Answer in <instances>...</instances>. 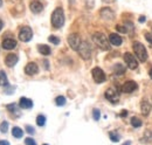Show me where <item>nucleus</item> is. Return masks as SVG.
Returning a JSON list of instances; mask_svg holds the SVG:
<instances>
[{"mask_svg": "<svg viewBox=\"0 0 152 145\" xmlns=\"http://www.w3.org/2000/svg\"><path fill=\"white\" fill-rule=\"evenodd\" d=\"M93 41L94 43H96L97 47H99L103 51H109L110 49V43L109 40L107 39V36L102 33H95L93 34Z\"/></svg>", "mask_w": 152, "mask_h": 145, "instance_id": "f257e3e1", "label": "nucleus"}, {"mask_svg": "<svg viewBox=\"0 0 152 145\" xmlns=\"http://www.w3.org/2000/svg\"><path fill=\"white\" fill-rule=\"evenodd\" d=\"M64 23V13L62 8H56L52 14V25L54 28H61Z\"/></svg>", "mask_w": 152, "mask_h": 145, "instance_id": "f03ea898", "label": "nucleus"}, {"mask_svg": "<svg viewBox=\"0 0 152 145\" xmlns=\"http://www.w3.org/2000/svg\"><path fill=\"white\" fill-rule=\"evenodd\" d=\"M133 52L137 55V57L139 59V61L145 62L148 60V52L146 48L140 43V42H134L133 43Z\"/></svg>", "mask_w": 152, "mask_h": 145, "instance_id": "7ed1b4c3", "label": "nucleus"}, {"mask_svg": "<svg viewBox=\"0 0 152 145\" xmlns=\"http://www.w3.org/2000/svg\"><path fill=\"white\" fill-rule=\"evenodd\" d=\"M77 52H78L80 56L82 59H84V60H89L91 57V48H90V46H89V43L87 41H82V43H81V46H80Z\"/></svg>", "mask_w": 152, "mask_h": 145, "instance_id": "20e7f679", "label": "nucleus"}, {"mask_svg": "<svg viewBox=\"0 0 152 145\" xmlns=\"http://www.w3.org/2000/svg\"><path fill=\"white\" fill-rule=\"evenodd\" d=\"M68 43L72 47V49L78 51V48H80V46L82 43V40H81V37H80L78 34L73 33V34H70V35L68 36Z\"/></svg>", "mask_w": 152, "mask_h": 145, "instance_id": "39448f33", "label": "nucleus"}, {"mask_svg": "<svg viewBox=\"0 0 152 145\" xmlns=\"http://www.w3.org/2000/svg\"><path fill=\"white\" fill-rule=\"evenodd\" d=\"M32 36H33V32H32V29L29 28V27H22L21 29H20L19 32V39L22 41V42H27V41H29L31 39H32Z\"/></svg>", "mask_w": 152, "mask_h": 145, "instance_id": "423d86ee", "label": "nucleus"}, {"mask_svg": "<svg viewBox=\"0 0 152 145\" xmlns=\"http://www.w3.org/2000/svg\"><path fill=\"white\" fill-rule=\"evenodd\" d=\"M124 62L128 66V68H130V69H137V67H138V62H137L136 57L130 53L124 54Z\"/></svg>", "mask_w": 152, "mask_h": 145, "instance_id": "0eeeda50", "label": "nucleus"}, {"mask_svg": "<svg viewBox=\"0 0 152 145\" xmlns=\"http://www.w3.org/2000/svg\"><path fill=\"white\" fill-rule=\"evenodd\" d=\"M91 74H93V78L96 83H103L105 81V74L101 68H98V67L94 68Z\"/></svg>", "mask_w": 152, "mask_h": 145, "instance_id": "6e6552de", "label": "nucleus"}, {"mask_svg": "<svg viewBox=\"0 0 152 145\" xmlns=\"http://www.w3.org/2000/svg\"><path fill=\"white\" fill-rule=\"evenodd\" d=\"M105 98L109 101V102H111V103H117L118 102V92L113 89V88H109L108 90L105 91Z\"/></svg>", "mask_w": 152, "mask_h": 145, "instance_id": "1a4fd4ad", "label": "nucleus"}, {"mask_svg": "<svg viewBox=\"0 0 152 145\" xmlns=\"http://www.w3.org/2000/svg\"><path fill=\"white\" fill-rule=\"evenodd\" d=\"M99 14H101V18L104 19V20H107V21H111V20H114L115 19V13L109 8V7L102 8L101 12H99Z\"/></svg>", "mask_w": 152, "mask_h": 145, "instance_id": "9d476101", "label": "nucleus"}, {"mask_svg": "<svg viewBox=\"0 0 152 145\" xmlns=\"http://www.w3.org/2000/svg\"><path fill=\"white\" fill-rule=\"evenodd\" d=\"M137 89V83L134 81H128L125 82L123 86H122V90L123 92H126V94H130Z\"/></svg>", "mask_w": 152, "mask_h": 145, "instance_id": "9b49d317", "label": "nucleus"}, {"mask_svg": "<svg viewBox=\"0 0 152 145\" xmlns=\"http://www.w3.org/2000/svg\"><path fill=\"white\" fill-rule=\"evenodd\" d=\"M39 72V67L37 63H34V62H31V63H28L26 67H25V72L27 74V75H29V76H33V75H35V74H38Z\"/></svg>", "mask_w": 152, "mask_h": 145, "instance_id": "f8f14e48", "label": "nucleus"}, {"mask_svg": "<svg viewBox=\"0 0 152 145\" xmlns=\"http://www.w3.org/2000/svg\"><path fill=\"white\" fill-rule=\"evenodd\" d=\"M18 60H19V59H18V55L8 54L6 56V59H5V63H6L7 67H14V66L17 64Z\"/></svg>", "mask_w": 152, "mask_h": 145, "instance_id": "ddd939ff", "label": "nucleus"}, {"mask_svg": "<svg viewBox=\"0 0 152 145\" xmlns=\"http://www.w3.org/2000/svg\"><path fill=\"white\" fill-rule=\"evenodd\" d=\"M15 47H17V41L14 39H5L2 41V48L4 49L11 51V49H13Z\"/></svg>", "mask_w": 152, "mask_h": 145, "instance_id": "4468645a", "label": "nucleus"}, {"mask_svg": "<svg viewBox=\"0 0 152 145\" xmlns=\"http://www.w3.org/2000/svg\"><path fill=\"white\" fill-rule=\"evenodd\" d=\"M29 7H31V11H32L33 13H40V12H42V10H43V5H42L39 0H33V1L31 2Z\"/></svg>", "mask_w": 152, "mask_h": 145, "instance_id": "2eb2a0df", "label": "nucleus"}, {"mask_svg": "<svg viewBox=\"0 0 152 145\" xmlns=\"http://www.w3.org/2000/svg\"><path fill=\"white\" fill-rule=\"evenodd\" d=\"M19 105L21 109H31L33 107V102H32V100H29L27 97H21L20 98Z\"/></svg>", "mask_w": 152, "mask_h": 145, "instance_id": "dca6fc26", "label": "nucleus"}, {"mask_svg": "<svg viewBox=\"0 0 152 145\" xmlns=\"http://www.w3.org/2000/svg\"><path fill=\"white\" fill-rule=\"evenodd\" d=\"M109 41H110V43L114 45V46H121L122 42H123L122 37L118 35V34H116V33L110 34V36H109Z\"/></svg>", "mask_w": 152, "mask_h": 145, "instance_id": "f3484780", "label": "nucleus"}, {"mask_svg": "<svg viewBox=\"0 0 152 145\" xmlns=\"http://www.w3.org/2000/svg\"><path fill=\"white\" fill-rule=\"evenodd\" d=\"M140 110H142V115L143 116H148L150 114V110H151V105L148 101H143L142 102V105H140Z\"/></svg>", "mask_w": 152, "mask_h": 145, "instance_id": "a211bd4d", "label": "nucleus"}, {"mask_svg": "<svg viewBox=\"0 0 152 145\" xmlns=\"http://www.w3.org/2000/svg\"><path fill=\"white\" fill-rule=\"evenodd\" d=\"M38 51L39 53H41L42 55H49L52 53V51H50V48L47 46V45H39L38 46Z\"/></svg>", "mask_w": 152, "mask_h": 145, "instance_id": "6ab92c4d", "label": "nucleus"}, {"mask_svg": "<svg viewBox=\"0 0 152 145\" xmlns=\"http://www.w3.org/2000/svg\"><path fill=\"white\" fill-rule=\"evenodd\" d=\"M114 72H115V74H117V75H123V74L125 72V68H124L121 63H117V64L114 66Z\"/></svg>", "mask_w": 152, "mask_h": 145, "instance_id": "aec40b11", "label": "nucleus"}, {"mask_svg": "<svg viewBox=\"0 0 152 145\" xmlns=\"http://www.w3.org/2000/svg\"><path fill=\"white\" fill-rule=\"evenodd\" d=\"M12 133H13V136H14L15 138H21V137H22V135H23V131H22L19 127H13Z\"/></svg>", "mask_w": 152, "mask_h": 145, "instance_id": "412c9836", "label": "nucleus"}, {"mask_svg": "<svg viewBox=\"0 0 152 145\" xmlns=\"http://www.w3.org/2000/svg\"><path fill=\"white\" fill-rule=\"evenodd\" d=\"M142 124H143V122H142L140 118H138V117H132V118H131V125H132L133 127H142Z\"/></svg>", "mask_w": 152, "mask_h": 145, "instance_id": "4be33fe9", "label": "nucleus"}, {"mask_svg": "<svg viewBox=\"0 0 152 145\" xmlns=\"http://www.w3.org/2000/svg\"><path fill=\"white\" fill-rule=\"evenodd\" d=\"M109 137H110L111 142H114V143H117V142H119V139H121L119 135H118L117 132H115V131H110V132H109Z\"/></svg>", "mask_w": 152, "mask_h": 145, "instance_id": "5701e85b", "label": "nucleus"}, {"mask_svg": "<svg viewBox=\"0 0 152 145\" xmlns=\"http://www.w3.org/2000/svg\"><path fill=\"white\" fill-rule=\"evenodd\" d=\"M7 84H8V80L6 74L0 70V86H7Z\"/></svg>", "mask_w": 152, "mask_h": 145, "instance_id": "b1692460", "label": "nucleus"}, {"mask_svg": "<svg viewBox=\"0 0 152 145\" xmlns=\"http://www.w3.org/2000/svg\"><path fill=\"white\" fill-rule=\"evenodd\" d=\"M66 97L64 96H57L56 100H55V103H56V105L58 107H62V105H64L66 104Z\"/></svg>", "mask_w": 152, "mask_h": 145, "instance_id": "393cba45", "label": "nucleus"}, {"mask_svg": "<svg viewBox=\"0 0 152 145\" xmlns=\"http://www.w3.org/2000/svg\"><path fill=\"white\" fill-rule=\"evenodd\" d=\"M37 124L39 127H43L46 124V117L43 115H39L38 118H37Z\"/></svg>", "mask_w": 152, "mask_h": 145, "instance_id": "a878e982", "label": "nucleus"}, {"mask_svg": "<svg viewBox=\"0 0 152 145\" xmlns=\"http://www.w3.org/2000/svg\"><path fill=\"white\" fill-rule=\"evenodd\" d=\"M48 41H49V42H52V43H54V45H58V43H60V39L56 37V36H54V35L49 36V37H48Z\"/></svg>", "mask_w": 152, "mask_h": 145, "instance_id": "bb28decb", "label": "nucleus"}, {"mask_svg": "<svg viewBox=\"0 0 152 145\" xmlns=\"http://www.w3.org/2000/svg\"><path fill=\"white\" fill-rule=\"evenodd\" d=\"M93 117H94L95 121H98V119H99V117H101V112H99L98 109H94V110H93Z\"/></svg>", "mask_w": 152, "mask_h": 145, "instance_id": "cd10ccee", "label": "nucleus"}, {"mask_svg": "<svg viewBox=\"0 0 152 145\" xmlns=\"http://www.w3.org/2000/svg\"><path fill=\"white\" fill-rule=\"evenodd\" d=\"M0 130H1V132L6 133L7 130H8V123H7V122H2L1 125H0Z\"/></svg>", "mask_w": 152, "mask_h": 145, "instance_id": "c85d7f7f", "label": "nucleus"}, {"mask_svg": "<svg viewBox=\"0 0 152 145\" xmlns=\"http://www.w3.org/2000/svg\"><path fill=\"white\" fill-rule=\"evenodd\" d=\"M25 144L26 145H37V143H35V141H34L33 138H26V139H25Z\"/></svg>", "mask_w": 152, "mask_h": 145, "instance_id": "c756f323", "label": "nucleus"}, {"mask_svg": "<svg viewBox=\"0 0 152 145\" xmlns=\"http://www.w3.org/2000/svg\"><path fill=\"white\" fill-rule=\"evenodd\" d=\"M86 5L88 8H93L95 6V1L94 0H86Z\"/></svg>", "mask_w": 152, "mask_h": 145, "instance_id": "7c9ffc66", "label": "nucleus"}, {"mask_svg": "<svg viewBox=\"0 0 152 145\" xmlns=\"http://www.w3.org/2000/svg\"><path fill=\"white\" fill-rule=\"evenodd\" d=\"M26 131H27L29 135H34V133H35V130H34V127H31V125H26Z\"/></svg>", "mask_w": 152, "mask_h": 145, "instance_id": "2f4dec72", "label": "nucleus"}, {"mask_svg": "<svg viewBox=\"0 0 152 145\" xmlns=\"http://www.w3.org/2000/svg\"><path fill=\"white\" fill-rule=\"evenodd\" d=\"M145 141H148V142L152 141V133L150 131H146L145 132Z\"/></svg>", "mask_w": 152, "mask_h": 145, "instance_id": "473e14b6", "label": "nucleus"}, {"mask_svg": "<svg viewBox=\"0 0 152 145\" xmlns=\"http://www.w3.org/2000/svg\"><path fill=\"white\" fill-rule=\"evenodd\" d=\"M145 39L152 45V33H145Z\"/></svg>", "mask_w": 152, "mask_h": 145, "instance_id": "72a5a7b5", "label": "nucleus"}, {"mask_svg": "<svg viewBox=\"0 0 152 145\" xmlns=\"http://www.w3.org/2000/svg\"><path fill=\"white\" fill-rule=\"evenodd\" d=\"M116 29H117L118 32H121V33H126V29H125V27H123V26H117Z\"/></svg>", "mask_w": 152, "mask_h": 145, "instance_id": "f704fd0d", "label": "nucleus"}, {"mask_svg": "<svg viewBox=\"0 0 152 145\" xmlns=\"http://www.w3.org/2000/svg\"><path fill=\"white\" fill-rule=\"evenodd\" d=\"M15 108H17V105L13 103V104H8L7 105V109L10 110V111H15Z\"/></svg>", "mask_w": 152, "mask_h": 145, "instance_id": "c9c22d12", "label": "nucleus"}, {"mask_svg": "<svg viewBox=\"0 0 152 145\" xmlns=\"http://www.w3.org/2000/svg\"><path fill=\"white\" fill-rule=\"evenodd\" d=\"M0 145H10L7 141H0Z\"/></svg>", "mask_w": 152, "mask_h": 145, "instance_id": "e433bc0d", "label": "nucleus"}, {"mask_svg": "<svg viewBox=\"0 0 152 145\" xmlns=\"http://www.w3.org/2000/svg\"><path fill=\"white\" fill-rule=\"evenodd\" d=\"M126 114H128V112H126V111H123V112H122V114H121V116H123V117H124V116H126Z\"/></svg>", "mask_w": 152, "mask_h": 145, "instance_id": "4c0bfd02", "label": "nucleus"}, {"mask_svg": "<svg viewBox=\"0 0 152 145\" xmlns=\"http://www.w3.org/2000/svg\"><path fill=\"white\" fill-rule=\"evenodd\" d=\"M144 20H145V17H140V18H139V21H140V22H143Z\"/></svg>", "mask_w": 152, "mask_h": 145, "instance_id": "58836bf2", "label": "nucleus"}, {"mask_svg": "<svg viewBox=\"0 0 152 145\" xmlns=\"http://www.w3.org/2000/svg\"><path fill=\"white\" fill-rule=\"evenodd\" d=\"M122 145H131V142H125L124 144H122Z\"/></svg>", "mask_w": 152, "mask_h": 145, "instance_id": "ea45409f", "label": "nucleus"}, {"mask_svg": "<svg viewBox=\"0 0 152 145\" xmlns=\"http://www.w3.org/2000/svg\"><path fill=\"white\" fill-rule=\"evenodd\" d=\"M1 28H2V21H1V19H0V31H1Z\"/></svg>", "mask_w": 152, "mask_h": 145, "instance_id": "a19ab883", "label": "nucleus"}, {"mask_svg": "<svg viewBox=\"0 0 152 145\" xmlns=\"http://www.w3.org/2000/svg\"><path fill=\"white\" fill-rule=\"evenodd\" d=\"M103 1H104V2H111L113 0H103Z\"/></svg>", "mask_w": 152, "mask_h": 145, "instance_id": "79ce46f5", "label": "nucleus"}, {"mask_svg": "<svg viewBox=\"0 0 152 145\" xmlns=\"http://www.w3.org/2000/svg\"><path fill=\"white\" fill-rule=\"evenodd\" d=\"M149 74H150V77H151V78H152V69H151V70H150V72H149Z\"/></svg>", "mask_w": 152, "mask_h": 145, "instance_id": "37998d69", "label": "nucleus"}, {"mask_svg": "<svg viewBox=\"0 0 152 145\" xmlns=\"http://www.w3.org/2000/svg\"><path fill=\"white\" fill-rule=\"evenodd\" d=\"M2 6V0H0V7Z\"/></svg>", "mask_w": 152, "mask_h": 145, "instance_id": "c03bdc74", "label": "nucleus"}, {"mask_svg": "<svg viewBox=\"0 0 152 145\" xmlns=\"http://www.w3.org/2000/svg\"><path fill=\"white\" fill-rule=\"evenodd\" d=\"M42 145H48V144H42Z\"/></svg>", "mask_w": 152, "mask_h": 145, "instance_id": "a18cd8bd", "label": "nucleus"}]
</instances>
